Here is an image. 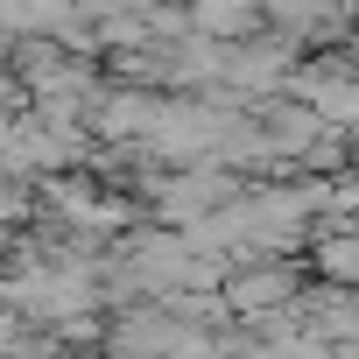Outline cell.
<instances>
[{"instance_id":"cell-1","label":"cell","mask_w":359,"mask_h":359,"mask_svg":"<svg viewBox=\"0 0 359 359\" xmlns=\"http://www.w3.org/2000/svg\"><path fill=\"white\" fill-rule=\"evenodd\" d=\"M289 296H296L289 275H240V282H233V303H240V310H268V303H289Z\"/></svg>"}]
</instances>
